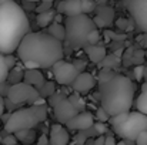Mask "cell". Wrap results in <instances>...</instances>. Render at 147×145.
<instances>
[{
    "label": "cell",
    "instance_id": "cell-12",
    "mask_svg": "<svg viewBox=\"0 0 147 145\" xmlns=\"http://www.w3.org/2000/svg\"><path fill=\"white\" fill-rule=\"evenodd\" d=\"M96 84V80L92 74L89 73H79L77 77L74 78V81L71 83V87L73 90L77 93V94H86L89 93Z\"/></svg>",
    "mask_w": 147,
    "mask_h": 145
},
{
    "label": "cell",
    "instance_id": "cell-13",
    "mask_svg": "<svg viewBox=\"0 0 147 145\" xmlns=\"http://www.w3.org/2000/svg\"><path fill=\"white\" fill-rule=\"evenodd\" d=\"M69 141H70V135H69V131L66 130V127H63V124L59 122V124H53L50 127V145H67Z\"/></svg>",
    "mask_w": 147,
    "mask_h": 145
},
{
    "label": "cell",
    "instance_id": "cell-22",
    "mask_svg": "<svg viewBox=\"0 0 147 145\" xmlns=\"http://www.w3.org/2000/svg\"><path fill=\"white\" fill-rule=\"evenodd\" d=\"M37 90H39L40 97H50L53 93H56V91H54V86H53L51 83H46V81H45Z\"/></svg>",
    "mask_w": 147,
    "mask_h": 145
},
{
    "label": "cell",
    "instance_id": "cell-26",
    "mask_svg": "<svg viewBox=\"0 0 147 145\" xmlns=\"http://www.w3.org/2000/svg\"><path fill=\"white\" fill-rule=\"evenodd\" d=\"M1 142H3V145H17V138H16V135L14 134H9L7 132V135L1 140Z\"/></svg>",
    "mask_w": 147,
    "mask_h": 145
},
{
    "label": "cell",
    "instance_id": "cell-5",
    "mask_svg": "<svg viewBox=\"0 0 147 145\" xmlns=\"http://www.w3.org/2000/svg\"><path fill=\"white\" fill-rule=\"evenodd\" d=\"M47 118V108L45 104H32V107L20 108L11 112L4 122V131L14 134L20 130L34 128Z\"/></svg>",
    "mask_w": 147,
    "mask_h": 145
},
{
    "label": "cell",
    "instance_id": "cell-7",
    "mask_svg": "<svg viewBox=\"0 0 147 145\" xmlns=\"http://www.w3.org/2000/svg\"><path fill=\"white\" fill-rule=\"evenodd\" d=\"M49 104L53 108L54 117L60 124H66L69 120H71L79 111L74 108V105L70 102V100L64 94L53 93L49 97Z\"/></svg>",
    "mask_w": 147,
    "mask_h": 145
},
{
    "label": "cell",
    "instance_id": "cell-8",
    "mask_svg": "<svg viewBox=\"0 0 147 145\" xmlns=\"http://www.w3.org/2000/svg\"><path fill=\"white\" fill-rule=\"evenodd\" d=\"M7 98L11 104H23V102H32L34 104L36 100L40 98L39 90L27 83H16L11 84L7 90Z\"/></svg>",
    "mask_w": 147,
    "mask_h": 145
},
{
    "label": "cell",
    "instance_id": "cell-34",
    "mask_svg": "<svg viewBox=\"0 0 147 145\" xmlns=\"http://www.w3.org/2000/svg\"><path fill=\"white\" fill-rule=\"evenodd\" d=\"M104 145H116V140L111 137V135H106V140H104Z\"/></svg>",
    "mask_w": 147,
    "mask_h": 145
},
{
    "label": "cell",
    "instance_id": "cell-28",
    "mask_svg": "<svg viewBox=\"0 0 147 145\" xmlns=\"http://www.w3.org/2000/svg\"><path fill=\"white\" fill-rule=\"evenodd\" d=\"M96 118H97L98 121H101V122H106V121H109V118H110V115L100 107L97 110V114H96Z\"/></svg>",
    "mask_w": 147,
    "mask_h": 145
},
{
    "label": "cell",
    "instance_id": "cell-11",
    "mask_svg": "<svg viewBox=\"0 0 147 145\" xmlns=\"http://www.w3.org/2000/svg\"><path fill=\"white\" fill-rule=\"evenodd\" d=\"M94 124V115L87 112V111H80L77 112L71 120H69L66 122V127L69 130H74V131H83L87 128H92Z\"/></svg>",
    "mask_w": 147,
    "mask_h": 145
},
{
    "label": "cell",
    "instance_id": "cell-23",
    "mask_svg": "<svg viewBox=\"0 0 147 145\" xmlns=\"http://www.w3.org/2000/svg\"><path fill=\"white\" fill-rule=\"evenodd\" d=\"M80 1H82V13L90 14L94 11V9H96L94 0H80Z\"/></svg>",
    "mask_w": 147,
    "mask_h": 145
},
{
    "label": "cell",
    "instance_id": "cell-4",
    "mask_svg": "<svg viewBox=\"0 0 147 145\" xmlns=\"http://www.w3.org/2000/svg\"><path fill=\"white\" fill-rule=\"evenodd\" d=\"M94 29H97L96 23L89 17V14L80 13L76 16H69L64 19V30H66L64 41L73 50L84 48L86 46H89L87 39Z\"/></svg>",
    "mask_w": 147,
    "mask_h": 145
},
{
    "label": "cell",
    "instance_id": "cell-32",
    "mask_svg": "<svg viewBox=\"0 0 147 145\" xmlns=\"http://www.w3.org/2000/svg\"><path fill=\"white\" fill-rule=\"evenodd\" d=\"M37 145H50L49 137H46V135H42V137L37 140Z\"/></svg>",
    "mask_w": 147,
    "mask_h": 145
},
{
    "label": "cell",
    "instance_id": "cell-21",
    "mask_svg": "<svg viewBox=\"0 0 147 145\" xmlns=\"http://www.w3.org/2000/svg\"><path fill=\"white\" fill-rule=\"evenodd\" d=\"M9 67L6 64V55L0 53V84H3L6 80H7V76H9Z\"/></svg>",
    "mask_w": 147,
    "mask_h": 145
},
{
    "label": "cell",
    "instance_id": "cell-17",
    "mask_svg": "<svg viewBox=\"0 0 147 145\" xmlns=\"http://www.w3.org/2000/svg\"><path fill=\"white\" fill-rule=\"evenodd\" d=\"M16 138L19 142H22L23 145H32L36 141V132L33 128H29V130H20L17 132H14Z\"/></svg>",
    "mask_w": 147,
    "mask_h": 145
},
{
    "label": "cell",
    "instance_id": "cell-18",
    "mask_svg": "<svg viewBox=\"0 0 147 145\" xmlns=\"http://www.w3.org/2000/svg\"><path fill=\"white\" fill-rule=\"evenodd\" d=\"M54 16H56V11L54 10H43V11H39L37 14V24L40 27H49L50 24L54 21Z\"/></svg>",
    "mask_w": 147,
    "mask_h": 145
},
{
    "label": "cell",
    "instance_id": "cell-39",
    "mask_svg": "<svg viewBox=\"0 0 147 145\" xmlns=\"http://www.w3.org/2000/svg\"><path fill=\"white\" fill-rule=\"evenodd\" d=\"M42 1H53V0H42Z\"/></svg>",
    "mask_w": 147,
    "mask_h": 145
},
{
    "label": "cell",
    "instance_id": "cell-35",
    "mask_svg": "<svg viewBox=\"0 0 147 145\" xmlns=\"http://www.w3.org/2000/svg\"><path fill=\"white\" fill-rule=\"evenodd\" d=\"M3 114H4V100H3V97L0 94V118H1Z\"/></svg>",
    "mask_w": 147,
    "mask_h": 145
},
{
    "label": "cell",
    "instance_id": "cell-20",
    "mask_svg": "<svg viewBox=\"0 0 147 145\" xmlns=\"http://www.w3.org/2000/svg\"><path fill=\"white\" fill-rule=\"evenodd\" d=\"M49 33L51 36H54L56 39H59V40H64V37H66V30H64V26L61 24V23H51L49 27Z\"/></svg>",
    "mask_w": 147,
    "mask_h": 145
},
{
    "label": "cell",
    "instance_id": "cell-30",
    "mask_svg": "<svg viewBox=\"0 0 147 145\" xmlns=\"http://www.w3.org/2000/svg\"><path fill=\"white\" fill-rule=\"evenodd\" d=\"M4 55H6V64H7L9 70H11L14 67V64H16V60H14V57L11 54H4Z\"/></svg>",
    "mask_w": 147,
    "mask_h": 145
},
{
    "label": "cell",
    "instance_id": "cell-37",
    "mask_svg": "<svg viewBox=\"0 0 147 145\" xmlns=\"http://www.w3.org/2000/svg\"><path fill=\"white\" fill-rule=\"evenodd\" d=\"M116 145H127L124 141H120V142H116Z\"/></svg>",
    "mask_w": 147,
    "mask_h": 145
},
{
    "label": "cell",
    "instance_id": "cell-27",
    "mask_svg": "<svg viewBox=\"0 0 147 145\" xmlns=\"http://www.w3.org/2000/svg\"><path fill=\"white\" fill-rule=\"evenodd\" d=\"M89 44H97L100 41V33L97 31V29H94L90 34H89V39H87Z\"/></svg>",
    "mask_w": 147,
    "mask_h": 145
},
{
    "label": "cell",
    "instance_id": "cell-2",
    "mask_svg": "<svg viewBox=\"0 0 147 145\" xmlns=\"http://www.w3.org/2000/svg\"><path fill=\"white\" fill-rule=\"evenodd\" d=\"M98 88L101 108L110 117L130 111L134 100V84L129 77L103 73Z\"/></svg>",
    "mask_w": 147,
    "mask_h": 145
},
{
    "label": "cell",
    "instance_id": "cell-33",
    "mask_svg": "<svg viewBox=\"0 0 147 145\" xmlns=\"http://www.w3.org/2000/svg\"><path fill=\"white\" fill-rule=\"evenodd\" d=\"M104 140H106V135H97L94 138V145H104Z\"/></svg>",
    "mask_w": 147,
    "mask_h": 145
},
{
    "label": "cell",
    "instance_id": "cell-15",
    "mask_svg": "<svg viewBox=\"0 0 147 145\" xmlns=\"http://www.w3.org/2000/svg\"><path fill=\"white\" fill-rule=\"evenodd\" d=\"M40 68H26L24 74H23V78H24V83L39 88L43 83H45V78L42 76V73L39 71Z\"/></svg>",
    "mask_w": 147,
    "mask_h": 145
},
{
    "label": "cell",
    "instance_id": "cell-16",
    "mask_svg": "<svg viewBox=\"0 0 147 145\" xmlns=\"http://www.w3.org/2000/svg\"><path fill=\"white\" fill-rule=\"evenodd\" d=\"M86 53L89 54V58L93 61V63H100L104 57H106V48L100 47L97 44H89L84 47Z\"/></svg>",
    "mask_w": 147,
    "mask_h": 145
},
{
    "label": "cell",
    "instance_id": "cell-3",
    "mask_svg": "<svg viewBox=\"0 0 147 145\" xmlns=\"http://www.w3.org/2000/svg\"><path fill=\"white\" fill-rule=\"evenodd\" d=\"M29 31L30 23L23 7L13 0L0 3V53H14Z\"/></svg>",
    "mask_w": 147,
    "mask_h": 145
},
{
    "label": "cell",
    "instance_id": "cell-9",
    "mask_svg": "<svg viewBox=\"0 0 147 145\" xmlns=\"http://www.w3.org/2000/svg\"><path fill=\"white\" fill-rule=\"evenodd\" d=\"M51 71L54 76V80L57 84L60 86H71V83L74 81V78L77 77V74L80 73L79 68L69 61H64L63 58L56 61L51 65Z\"/></svg>",
    "mask_w": 147,
    "mask_h": 145
},
{
    "label": "cell",
    "instance_id": "cell-19",
    "mask_svg": "<svg viewBox=\"0 0 147 145\" xmlns=\"http://www.w3.org/2000/svg\"><path fill=\"white\" fill-rule=\"evenodd\" d=\"M136 107H137V111H140V112L147 115V83H144L142 86V93L137 97Z\"/></svg>",
    "mask_w": 147,
    "mask_h": 145
},
{
    "label": "cell",
    "instance_id": "cell-36",
    "mask_svg": "<svg viewBox=\"0 0 147 145\" xmlns=\"http://www.w3.org/2000/svg\"><path fill=\"white\" fill-rule=\"evenodd\" d=\"M83 145H94V140H93V138H87L86 142H84Z\"/></svg>",
    "mask_w": 147,
    "mask_h": 145
},
{
    "label": "cell",
    "instance_id": "cell-14",
    "mask_svg": "<svg viewBox=\"0 0 147 145\" xmlns=\"http://www.w3.org/2000/svg\"><path fill=\"white\" fill-rule=\"evenodd\" d=\"M56 11L63 14L64 17L80 14L82 13V1L80 0H61L57 4Z\"/></svg>",
    "mask_w": 147,
    "mask_h": 145
},
{
    "label": "cell",
    "instance_id": "cell-38",
    "mask_svg": "<svg viewBox=\"0 0 147 145\" xmlns=\"http://www.w3.org/2000/svg\"><path fill=\"white\" fill-rule=\"evenodd\" d=\"M4 1H7V0H0V3H4Z\"/></svg>",
    "mask_w": 147,
    "mask_h": 145
},
{
    "label": "cell",
    "instance_id": "cell-25",
    "mask_svg": "<svg viewBox=\"0 0 147 145\" xmlns=\"http://www.w3.org/2000/svg\"><path fill=\"white\" fill-rule=\"evenodd\" d=\"M93 128H94V131L97 132V135H104V134L107 132V125H106L104 122H101V121L94 122V124H93Z\"/></svg>",
    "mask_w": 147,
    "mask_h": 145
},
{
    "label": "cell",
    "instance_id": "cell-1",
    "mask_svg": "<svg viewBox=\"0 0 147 145\" xmlns=\"http://www.w3.org/2000/svg\"><path fill=\"white\" fill-rule=\"evenodd\" d=\"M16 51L22 63H34L39 68H50L64 55L63 41L49 31H29Z\"/></svg>",
    "mask_w": 147,
    "mask_h": 145
},
{
    "label": "cell",
    "instance_id": "cell-6",
    "mask_svg": "<svg viewBox=\"0 0 147 145\" xmlns=\"http://www.w3.org/2000/svg\"><path fill=\"white\" fill-rule=\"evenodd\" d=\"M147 130V115L140 111H129L121 122L113 125V131L123 140L136 141L137 135Z\"/></svg>",
    "mask_w": 147,
    "mask_h": 145
},
{
    "label": "cell",
    "instance_id": "cell-29",
    "mask_svg": "<svg viewBox=\"0 0 147 145\" xmlns=\"http://www.w3.org/2000/svg\"><path fill=\"white\" fill-rule=\"evenodd\" d=\"M136 145H147V130L146 131H142V132L137 135Z\"/></svg>",
    "mask_w": 147,
    "mask_h": 145
},
{
    "label": "cell",
    "instance_id": "cell-24",
    "mask_svg": "<svg viewBox=\"0 0 147 145\" xmlns=\"http://www.w3.org/2000/svg\"><path fill=\"white\" fill-rule=\"evenodd\" d=\"M69 100H70V102L74 105V108L80 112V111H84V102L82 101V98L77 96V94H74V96L69 97Z\"/></svg>",
    "mask_w": 147,
    "mask_h": 145
},
{
    "label": "cell",
    "instance_id": "cell-31",
    "mask_svg": "<svg viewBox=\"0 0 147 145\" xmlns=\"http://www.w3.org/2000/svg\"><path fill=\"white\" fill-rule=\"evenodd\" d=\"M134 76H136V80L137 81L142 80V77H143V65H137L134 68Z\"/></svg>",
    "mask_w": 147,
    "mask_h": 145
},
{
    "label": "cell",
    "instance_id": "cell-10",
    "mask_svg": "<svg viewBox=\"0 0 147 145\" xmlns=\"http://www.w3.org/2000/svg\"><path fill=\"white\" fill-rule=\"evenodd\" d=\"M126 7L137 27L147 33V0H126Z\"/></svg>",
    "mask_w": 147,
    "mask_h": 145
}]
</instances>
